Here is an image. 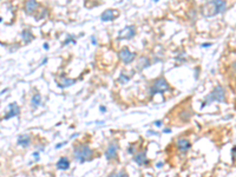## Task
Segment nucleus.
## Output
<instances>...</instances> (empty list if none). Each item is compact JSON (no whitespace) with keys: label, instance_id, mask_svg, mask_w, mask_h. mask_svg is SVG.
I'll list each match as a JSON object with an SVG mask.
<instances>
[{"label":"nucleus","instance_id":"1","mask_svg":"<svg viewBox=\"0 0 236 177\" xmlns=\"http://www.w3.org/2000/svg\"><path fill=\"white\" fill-rule=\"evenodd\" d=\"M225 9H227L225 0H211V1H209L202 7V14L206 18H209L216 14L224 13Z\"/></svg>","mask_w":236,"mask_h":177},{"label":"nucleus","instance_id":"2","mask_svg":"<svg viewBox=\"0 0 236 177\" xmlns=\"http://www.w3.org/2000/svg\"><path fill=\"white\" fill-rule=\"evenodd\" d=\"M93 156V150L87 144L77 145L73 150V157L77 162L84 163L86 161H90Z\"/></svg>","mask_w":236,"mask_h":177},{"label":"nucleus","instance_id":"3","mask_svg":"<svg viewBox=\"0 0 236 177\" xmlns=\"http://www.w3.org/2000/svg\"><path fill=\"white\" fill-rule=\"evenodd\" d=\"M204 103H203V106L208 105L213 102H224L225 101V93H224V88L221 86V85H217L214 90L209 93L206 95V97L204 98Z\"/></svg>","mask_w":236,"mask_h":177},{"label":"nucleus","instance_id":"4","mask_svg":"<svg viewBox=\"0 0 236 177\" xmlns=\"http://www.w3.org/2000/svg\"><path fill=\"white\" fill-rule=\"evenodd\" d=\"M169 90H170V85H169L168 80H166L165 78L161 77V78H157L156 80H154L149 93H150V96H154L156 93H164Z\"/></svg>","mask_w":236,"mask_h":177},{"label":"nucleus","instance_id":"5","mask_svg":"<svg viewBox=\"0 0 236 177\" xmlns=\"http://www.w3.org/2000/svg\"><path fill=\"white\" fill-rule=\"evenodd\" d=\"M118 56H119L121 58V60L124 63V64H130L135 60V58H136V54L133 52H131L127 47H123L122 50L118 52Z\"/></svg>","mask_w":236,"mask_h":177},{"label":"nucleus","instance_id":"6","mask_svg":"<svg viewBox=\"0 0 236 177\" xmlns=\"http://www.w3.org/2000/svg\"><path fill=\"white\" fill-rule=\"evenodd\" d=\"M119 17V12L117 9L113 8H107L101 14V20L104 23H109V21H113L115 19H117Z\"/></svg>","mask_w":236,"mask_h":177},{"label":"nucleus","instance_id":"7","mask_svg":"<svg viewBox=\"0 0 236 177\" xmlns=\"http://www.w3.org/2000/svg\"><path fill=\"white\" fill-rule=\"evenodd\" d=\"M136 36V27L135 25H129L125 26L123 30H121L119 33H118V38L119 39H132Z\"/></svg>","mask_w":236,"mask_h":177},{"label":"nucleus","instance_id":"8","mask_svg":"<svg viewBox=\"0 0 236 177\" xmlns=\"http://www.w3.org/2000/svg\"><path fill=\"white\" fill-rule=\"evenodd\" d=\"M117 152H118V144L117 142H111L106 148V151H105V157L106 160H115L117 157Z\"/></svg>","mask_w":236,"mask_h":177},{"label":"nucleus","instance_id":"9","mask_svg":"<svg viewBox=\"0 0 236 177\" xmlns=\"http://www.w3.org/2000/svg\"><path fill=\"white\" fill-rule=\"evenodd\" d=\"M38 8L39 4L37 3V0H26L24 3V9L27 14H34Z\"/></svg>","mask_w":236,"mask_h":177},{"label":"nucleus","instance_id":"10","mask_svg":"<svg viewBox=\"0 0 236 177\" xmlns=\"http://www.w3.org/2000/svg\"><path fill=\"white\" fill-rule=\"evenodd\" d=\"M19 113H20V107L17 103H11L8 105V112L5 115L4 119H9L12 117H17Z\"/></svg>","mask_w":236,"mask_h":177},{"label":"nucleus","instance_id":"11","mask_svg":"<svg viewBox=\"0 0 236 177\" xmlns=\"http://www.w3.org/2000/svg\"><path fill=\"white\" fill-rule=\"evenodd\" d=\"M176 146H177V149H178L180 151L185 152V151H188L191 148V143H190L189 139H186V138H180L178 141L176 142Z\"/></svg>","mask_w":236,"mask_h":177},{"label":"nucleus","instance_id":"12","mask_svg":"<svg viewBox=\"0 0 236 177\" xmlns=\"http://www.w3.org/2000/svg\"><path fill=\"white\" fill-rule=\"evenodd\" d=\"M133 162L137 163L138 165H145V164H148V163H149V161H148L146 152H145V151L137 152V154L133 156Z\"/></svg>","mask_w":236,"mask_h":177},{"label":"nucleus","instance_id":"13","mask_svg":"<svg viewBox=\"0 0 236 177\" xmlns=\"http://www.w3.org/2000/svg\"><path fill=\"white\" fill-rule=\"evenodd\" d=\"M31 142H32V139H31V136L30 135H19L17 138V144L23 146V148H27L31 144Z\"/></svg>","mask_w":236,"mask_h":177},{"label":"nucleus","instance_id":"14","mask_svg":"<svg viewBox=\"0 0 236 177\" xmlns=\"http://www.w3.org/2000/svg\"><path fill=\"white\" fill-rule=\"evenodd\" d=\"M56 166L58 170H67L70 168V161H68L67 157H62V158H59V161L57 162Z\"/></svg>","mask_w":236,"mask_h":177},{"label":"nucleus","instance_id":"15","mask_svg":"<svg viewBox=\"0 0 236 177\" xmlns=\"http://www.w3.org/2000/svg\"><path fill=\"white\" fill-rule=\"evenodd\" d=\"M150 65H151V62H150L149 58L148 57H141L138 63H137V68H138V70H145V68L149 67Z\"/></svg>","mask_w":236,"mask_h":177},{"label":"nucleus","instance_id":"16","mask_svg":"<svg viewBox=\"0 0 236 177\" xmlns=\"http://www.w3.org/2000/svg\"><path fill=\"white\" fill-rule=\"evenodd\" d=\"M21 38H23V40H24L25 44H30L34 39V36L31 32V30L26 28V30H24V31L21 32Z\"/></svg>","mask_w":236,"mask_h":177},{"label":"nucleus","instance_id":"17","mask_svg":"<svg viewBox=\"0 0 236 177\" xmlns=\"http://www.w3.org/2000/svg\"><path fill=\"white\" fill-rule=\"evenodd\" d=\"M40 104H42V96H40V93L36 92L31 98V105L33 109H37L38 106H40Z\"/></svg>","mask_w":236,"mask_h":177},{"label":"nucleus","instance_id":"18","mask_svg":"<svg viewBox=\"0 0 236 177\" xmlns=\"http://www.w3.org/2000/svg\"><path fill=\"white\" fill-rule=\"evenodd\" d=\"M74 83H76V80H74V79H70V78L63 77L62 79H60V82L58 83V85H59V87H62V88H66V87H68V86L73 85Z\"/></svg>","mask_w":236,"mask_h":177},{"label":"nucleus","instance_id":"19","mask_svg":"<svg viewBox=\"0 0 236 177\" xmlns=\"http://www.w3.org/2000/svg\"><path fill=\"white\" fill-rule=\"evenodd\" d=\"M190 117H191V112L189 110H182L180 113V119L182 122H188L190 119Z\"/></svg>","mask_w":236,"mask_h":177},{"label":"nucleus","instance_id":"20","mask_svg":"<svg viewBox=\"0 0 236 177\" xmlns=\"http://www.w3.org/2000/svg\"><path fill=\"white\" fill-rule=\"evenodd\" d=\"M76 44V39H74V36L73 34H67V37H66V39L64 40V43H63V45L65 46V45H68V44Z\"/></svg>","mask_w":236,"mask_h":177},{"label":"nucleus","instance_id":"21","mask_svg":"<svg viewBox=\"0 0 236 177\" xmlns=\"http://www.w3.org/2000/svg\"><path fill=\"white\" fill-rule=\"evenodd\" d=\"M129 80H130V78L127 77V76H125L124 73H121L119 77H118V82L122 83V84H125V83H127Z\"/></svg>","mask_w":236,"mask_h":177},{"label":"nucleus","instance_id":"22","mask_svg":"<svg viewBox=\"0 0 236 177\" xmlns=\"http://www.w3.org/2000/svg\"><path fill=\"white\" fill-rule=\"evenodd\" d=\"M231 156H233V158L236 161V146H234L231 149Z\"/></svg>","mask_w":236,"mask_h":177},{"label":"nucleus","instance_id":"23","mask_svg":"<svg viewBox=\"0 0 236 177\" xmlns=\"http://www.w3.org/2000/svg\"><path fill=\"white\" fill-rule=\"evenodd\" d=\"M91 43H92L93 45H96V44H97V39H96V37H95V36H92V37H91Z\"/></svg>","mask_w":236,"mask_h":177},{"label":"nucleus","instance_id":"24","mask_svg":"<svg viewBox=\"0 0 236 177\" xmlns=\"http://www.w3.org/2000/svg\"><path fill=\"white\" fill-rule=\"evenodd\" d=\"M65 144H66V142H63V143H59V144H57V145H56V149H59V148L63 146V145H65Z\"/></svg>","mask_w":236,"mask_h":177},{"label":"nucleus","instance_id":"25","mask_svg":"<svg viewBox=\"0 0 236 177\" xmlns=\"http://www.w3.org/2000/svg\"><path fill=\"white\" fill-rule=\"evenodd\" d=\"M33 156H34L36 161H38V160H39V152H34V154H33Z\"/></svg>","mask_w":236,"mask_h":177},{"label":"nucleus","instance_id":"26","mask_svg":"<svg viewBox=\"0 0 236 177\" xmlns=\"http://www.w3.org/2000/svg\"><path fill=\"white\" fill-rule=\"evenodd\" d=\"M155 125H156V126H161V125H162V122H161V121H157V122H155Z\"/></svg>","mask_w":236,"mask_h":177},{"label":"nucleus","instance_id":"27","mask_svg":"<svg viewBox=\"0 0 236 177\" xmlns=\"http://www.w3.org/2000/svg\"><path fill=\"white\" fill-rule=\"evenodd\" d=\"M209 46H211V44H210V43H206V44H202V47H209Z\"/></svg>","mask_w":236,"mask_h":177},{"label":"nucleus","instance_id":"28","mask_svg":"<svg viewBox=\"0 0 236 177\" xmlns=\"http://www.w3.org/2000/svg\"><path fill=\"white\" fill-rule=\"evenodd\" d=\"M99 109H101V111H102V112H105V111H106L105 106H103V105H101V107H99Z\"/></svg>","mask_w":236,"mask_h":177},{"label":"nucleus","instance_id":"29","mask_svg":"<svg viewBox=\"0 0 236 177\" xmlns=\"http://www.w3.org/2000/svg\"><path fill=\"white\" fill-rule=\"evenodd\" d=\"M163 132H164V133H170V132H171V130H169V129H164V130H163Z\"/></svg>","mask_w":236,"mask_h":177},{"label":"nucleus","instance_id":"30","mask_svg":"<svg viewBox=\"0 0 236 177\" xmlns=\"http://www.w3.org/2000/svg\"><path fill=\"white\" fill-rule=\"evenodd\" d=\"M231 67H233V70H234V71L236 72V62H235V63L233 64V66H231Z\"/></svg>","mask_w":236,"mask_h":177},{"label":"nucleus","instance_id":"31","mask_svg":"<svg viewBox=\"0 0 236 177\" xmlns=\"http://www.w3.org/2000/svg\"><path fill=\"white\" fill-rule=\"evenodd\" d=\"M163 164H162V162H160V163H157V168H161Z\"/></svg>","mask_w":236,"mask_h":177},{"label":"nucleus","instance_id":"32","mask_svg":"<svg viewBox=\"0 0 236 177\" xmlns=\"http://www.w3.org/2000/svg\"><path fill=\"white\" fill-rule=\"evenodd\" d=\"M44 48H45V50H48V45H47V44H44Z\"/></svg>","mask_w":236,"mask_h":177},{"label":"nucleus","instance_id":"33","mask_svg":"<svg viewBox=\"0 0 236 177\" xmlns=\"http://www.w3.org/2000/svg\"><path fill=\"white\" fill-rule=\"evenodd\" d=\"M1 21H3V18H1V17H0V23H1Z\"/></svg>","mask_w":236,"mask_h":177},{"label":"nucleus","instance_id":"34","mask_svg":"<svg viewBox=\"0 0 236 177\" xmlns=\"http://www.w3.org/2000/svg\"><path fill=\"white\" fill-rule=\"evenodd\" d=\"M152 1H155V3H157V1H160V0H152Z\"/></svg>","mask_w":236,"mask_h":177}]
</instances>
